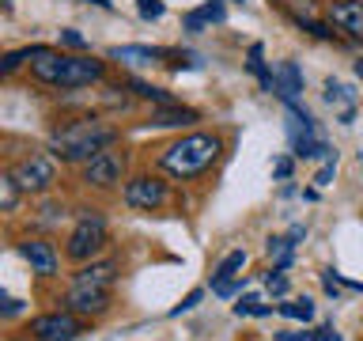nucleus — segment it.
<instances>
[{
  "label": "nucleus",
  "instance_id": "dca6fc26",
  "mask_svg": "<svg viewBox=\"0 0 363 341\" xmlns=\"http://www.w3.org/2000/svg\"><path fill=\"white\" fill-rule=\"evenodd\" d=\"M118 281V261H91L72 277V284H91V288H113Z\"/></svg>",
  "mask_w": 363,
  "mask_h": 341
},
{
  "label": "nucleus",
  "instance_id": "ea45409f",
  "mask_svg": "<svg viewBox=\"0 0 363 341\" xmlns=\"http://www.w3.org/2000/svg\"><path fill=\"white\" fill-rule=\"evenodd\" d=\"M238 4H242V0H238Z\"/></svg>",
  "mask_w": 363,
  "mask_h": 341
},
{
  "label": "nucleus",
  "instance_id": "6e6552de",
  "mask_svg": "<svg viewBox=\"0 0 363 341\" xmlns=\"http://www.w3.org/2000/svg\"><path fill=\"white\" fill-rule=\"evenodd\" d=\"M113 292L110 288H91V284H68L65 292V311H72L79 318H99L110 311Z\"/></svg>",
  "mask_w": 363,
  "mask_h": 341
},
{
  "label": "nucleus",
  "instance_id": "e433bc0d",
  "mask_svg": "<svg viewBox=\"0 0 363 341\" xmlns=\"http://www.w3.org/2000/svg\"><path fill=\"white\" fill-rule=\"evenodd\" d=\"M84 4H95V8H102V11H113L110 0H84Z\"/></svg>",
  "mask_w": 363,
  "mask_h": 341
},
{
  "label": "nucleus",
  "instance_id": "a211bd4d",
  "mask_svg": "<svg viewBox=\"0 0 363 341\" xmlns=\"http://www.w3.org/2000/svg\"><path fill=\"white\" fill-rule=\"evenodd\" d=\"M246 68L257 76V84H261V87L272 91V68L265 65V45H261V42L250 45V53H246Z\"/></svg>",
  "mask_w": 363,
  "mask_h": 341
},
{
  "label": "nucleus",
  "instance_id": "39448f33",
  "mask_svg": "<svg viewBox=\"0 0 363 341\" xmlns=\"http://www.w3.org/2000/svg\"><path fill=\"white\" fill-rule=\"evenodd\" d=\"M121 201L129 205V209H136V212H155V209H163V205L170 201V186L163 178H155V175H133L129 182H125V190H121Z\"/></svg>",
  "mask_w": 363,
  "mask_h": 341
},
{
  "label": "nucleus",
  "instance_id": "2eb2a0df",
  "mask_svg": "<svg viewBox=\"0 0 363 341\" xmlns=\"http://www.w3.org/2000/svg\"><path fill=\"white\" fill-rule=\"evenodd\" d=\"M223 19H227L223 4H220V0H208V4L186 11V16H182V27H186L189 34H204V31L212 27V23H223Z\"/></svg>",
  "mask_w": 363,
  "mask_h": 341
},
{
  "label": "nucleus",
  "instance_id": "bb28decb",
  "mask_svg": "<svg viewBox=\"0 0 363 341\" xmlns=\"http://www.w3.org/2000/svg\"><path fill=\"white\" fill-rule=\"evenodd\" d=\"M23 311H27V303L0 288V318H16V315H23Z\"/></svg>",
  "mask_w": 363,
  "mask_h": 341
},
{
  "label": "nucleus",
  "instance_id": "4468645a",
  "mask_svg": "<svg viewBox=\"0 0 363 341\" xmlns=\"http://www.w3.org/2000/svg\"><path fill=\"white\" fill-rule=\"evenodd\" d=\"M325 102L337 110V118L345 121V125H352V118H356V102H359V95L352 91L348 84H340V80H325Z\"/></svg>",
  "mask_w": 363,
  "mask_h": 341
},
{
  "label": "nucleus",
  "instance_id": "2f4dec72",
  "mask_svg": "<svg viewBox=\"0 0 363 341\" xmlns=\"http://www.w3.org/2000/svg\"><path fill=\"white\" fill-rule=\"evenodd\" d=\"M277 341H322L318 330H280Z\"/></svg>",
  "mask_w": 363,
  "mask_h": 341
},
{
  "label": "nucleus",
  "instance_id": "ddd939ff",
  "mask_svg": "<svg viewBox=\"0 0 363 341\" xmlns=\"http://www.w3.org/2000/svg\"><path fill=\"white\" fill-rule=\"evenodd\" d=\"M272 95H280L284 102L303 95V72H299L295 61H280L277 68H272Z\"/></svg>",
  "mask_w": 363,
  "mask_h": 341
},
{
  "label": "nucleus",
  "instance_id": "cd10ccee",
  "mask_svg": "<svg viewBox=\"0 0 363 341\" xmlns=\"http://www.w3.org/2000/svg\"><path fill=\"white\" fill-rule=\"evenodd\" d=\"M167 57H170V68H174V72H178V68H201V57L197 53H182V50H167Z\"/></svg>",
  "mask_w": 363,
  "mask_h": 341
},
{
  "label": "nucleus",
  "instance_id": "f03ea898",
  "mask_svg": "<svg viewBox=\"0 0 363 341\" xmlns=\"http://www.w3.org/2000/svg\"><path fill=\"white\" fill-rule=\"evenodd\" d=\"M118 136L121 133L102 118H79V121H68L65 129H57L50 136V156L61 159V163H87L91 156H99V152L118 144Z\"/></svg>",
  "mask_w": 363,
  "mask_h": 341
},
{
  "label": "nucleus",
  "instance_id": "4be33fe9",
  "mask_svg": "<svg viewBox=\"0 0 363 341\" xmlns=\"http://www.w3.org/2000/svg\"><path fill=\"white\" fill-rule=\"evenodd\" d=\"M277 311L284 318H295V323H311V318H314V300H306V296H303V300H284Z\"/></svg>",
  "mask_w": 363,
  "mask_h": 341
},
{
  "label": "nucleus",
  "instance_id": "aec40b11",
  "mask_svg": "<svg viewBox=\"0 0 363 341\" xmlns=\"http://www.w3.org/2000/svg\"><path fill=\"white\" fill-rule=\"evenodd\" d=\"M42 50H45V45H23V50H11V53H4V57H0V76H11L19 65L34 61V57H38Z\"/></svg>",
  "mask_w": 363,
  "mask_h": 341
},
{
  "label": "nucleus",
  "instance_id": "58836bf2",
  "mask_svg": "<svg viewBox=\"0 0 363 341\" xmlns=\"http://www.w3.org/2000/svg\"><path fill=\"white\" fill-rule=\"evenodd\" d=\"M4 4H8V0H0V8H4Z\"/></svg>",
  "mask_w": 363,
  "mask_h": 341
},
{
  "label": "nucleus",
  "instance_id": "a878e982",
  "mask_svg": "<svg viewBox=\"0 0 363 341\" xmlns=\"http://www.w3.org/2000/svg\"><path fill=\"white\" fill-rule=\"evenodd\" d=\"M246 284H250V281L242 277V273H238V277H231V281H216V284H212V292H216V296H223V300H231L235 292H242V288H246Z\"/></svg>",
  "mask_w": 363,
  "mask_h": 341
},
{
  "label": "nucleus",
  "instance_id": "b1692460",
  "mask_svg": "<svg viewBox=\"0 0 363 341\" xmlns=\"http://www.w3.org/2000/svg\"><path fill=\"white\" fill-rule=\"evenodd\" d=\"M19 186H16V178L11 175H0V212H11L19 205Z\"/></svg>",
  "mask_w": 363,
  "mask_h": 341
},
{
  "label": "nucleus",
  "instance_id": "f257e3e1",
  "mask_svg": "<svg viewBox=\"0 0 363 341\" xmlns=\"http://www.w3.org/2000/svg\"><path fill=\"white\" fill-rule=\"evenodd\" d=\"M220 156H223V136L186 133V136H178V141H170L163 152L155 156V163H159V170H167L170 178L189 182V178H201L204 170H212Z\"/></svg>",
  "mask_w": 363,
  "mask_h": 341
},
{
  "label": "nucleus",
  "instance_id": "9b49d317",
  "mask_svg": "<svg viewBox=\"0 0 363 341\" xmlns=\"http://www.w3.org/2000/svg\"><path fill=\"white\" fill-rule=\"evenodd\" d=\"M167 57V50L159 45H113L110 50V61H118L125 68H152Z\"/></svg>",
  "mask_w": 363,
  "mask_h": 341
},
{
  "label": "nucleus",
  "instance_id": "0eeeda50",
  "mask_svg": "<svg viewBox=\"0 0 363 341\" xmlns=\"http://www.w3.org/2000/svg\"><path fill=\"white\" fill-rule=\"evenodd\" d=\"M11 178H16V186L23 193H45L57 182V167H53V156H30L16 163L11 170Z\"/></svg>",
  "mask_w": 363,
  "mask_h": 341
},
{
  "label": "nucleus",
  "instance_id": "20e7f679",
  "mask_svg": "<svg viewBox=\"0 0 363 341\" xmlns=\"http://www.w3.org/2000/svg\"><path fill=\"white\" fill-rule=\"evenodd\" d=\"M110 243V227H106V216L95 212V209H87L84 216L76 220L72 227V235H68V247H65V254L72 258V261H95L102 250H106Z\"/></svg>",
  "mask_w": 363,
  "mask_h": 341
},
{
  "label": "nucleus",
  "instance_id": "7c9ffc66",
  "mask_svg": "<svg viewBox=\"0 0 363 341\" xmlns=\"http://www.w3.org/2000/svg\"><path fill=\"white\" fill-rule=\"evenodd\" d=\"M265 284H269L272 296H284V292H288V277H284V269H269V273H265Z\"/></svg>",
  "mask_w": 363,
  "mask_h": 341
},
{
  "label": "nucleus",
  "instance_id": "1a4fd4ad",
  "mask_svg": "<svg viewBox=\"0 0 363 341\" xmlns=\"http://www.w3.org/2000/svg\"><path fill=\"white\" fill-rule=\"evenodd\" d=\"M125 175V156L121 152H99V156H91L84 170H79V178L87 182V186H95V190H110V186H118Z\"/></svg>",
  "mask_w": 363,
  "mask_h": 341
},
{
  "label": "nucleus",
  "instance_id": "4c0bfd02",
  "mask_svg": "<svg viewBox=\"0 0 363 341\" xmlns=\"http://www.w3.org/2000/svg\"><path fill=\"white\" fill-rule=\"evenodd\" d=\"M356 76L363 80V57H359V61H356Z\"/></svg>",
  "mask_w": 363,
  "mask_h": 341
},
{
  "label": "nucleus",
  "instance_id": "423d86ee",
  "mask_svg": "<svg viewBox=\"0 0 363 341\" xmlns=\"http://www.w3.org/2000/svg\"><path fill=\"white\" fill-rule=\"evenodd\" d=\"M84 334V323L72 311H53V315H38L30 318V337L34 341H76Z\"/></svg>",
  "mask_w": 363,
  "mask_h": 341
},
{
  "label": "nucleus",
  "instance_id": "72a5a7b5",
  "mask_svg": "<svg viewBox=\"0 0 363 341\" xmlns=\"http://www.w3.org/2000/svg\"><path fill=\"white\" fill-rule=\"evenodd\" d=\"M291 170H295V163H291V159H288V156H280V159H277V163H272V178H280V182H288V178H291Z\"/></svg>",
  "mask_w": 363,
  "mask_h": 341
},
{
  "label": "nucleus",
  "instance_id": "393cba45",
  "mask_svg": "<svg viewBox=\"0 0 363 341\" xmlns=\"http://www.w3.org/2000/svg\"><path fill=\"white\" fill-rule=\"evenodd\" d=\"M235 315H238V318H242V315L265 318V315H272V307H269V303H261L257 296H246V300H238V303H235Z\"/></svg>",
  "mask_w": 363,
  "mask_h": 341
},
{
  "label": "nucleus",
  "instance_id": "c85d7f7f",
  "mask_svg": "<svg viewBox=\"0 0 363 341\" xmlns=\"http://www.w3.org/2000/svg\"><path fill=\"white\" fill-rule=\"evenodd\" d=\"M136 11H140V19H163V0H136Z\"/></svg>",
  "mask_w": 363,
  "mask_h": 341
},
{
  "label": "nucleus",
  "instance_id": "7ed1b4c3",
  "mask_svg": "<svg viewBox=\"0 0 363 341\" xmlns=\"http://www.w3.org/2000/svg\"><path fill=\"white\" fill-rule=\"evenodd\" d=\"M30 72L38 84L45 87H61V91H72V87H91V84H102L106 76V65L95 61V57H79V53H57V50H45L30 61Z\"/></svg>",
  "mask_w": 363,
  "mask_h": 341
},
{
  "label": "nucleus",
  "instance_id": "c756f323",
  "mask_svg": "<svg viewBox=\"0 0 363 341\" xmlns=\"http://www.w3.org/2000/svg\"><path fill=\"white\" fill-rule=\"evenodd\" d=\"M201 300H204V292H201V288H193V292H189V296H186V300H182L178 307H170V318H178V315H189V311H193V307H197Z\"/></svg>",
  "mask_w": 363,
  "mask_h": 341
},
{
  "label": "nucleus",
  "instance_id": "f704fd0d",
  "mask_svg": "<svg viewBox=\"0 0 363 341\" xmlns=\"http://www.w3.org/2000/svg\"><path fill=\"white\" fill-rule=\"evenodd\" d=\"M333 170H337V159H329V163L318 170V178H314V182H318V186H329V182H333Z\"/></svg>",
  "mask_w": 363,
  "mask_h": 341
},
{
  "label": "nucleus",
  "instance_id": "f3484780",
  "mask_svg": "<svg viewBox=\"0 0 363 341\" xmlns=\"http://www.w3.org/2000/svg\"><path fill=\"white\" fill-rule=\"evenodd\" d=\"M201 121V110H189V107H155L152 110V125H159V129H182V125H193Z\"/></svg>",
  "mask_w": 363,
  "mask_h": 341
},
{
  "label": "nucleus",
  "instance_id": "5701e85b",
  "mask_svg": "<svg viewBox=\"0 0 363 341\" xmlns=\"http://www.w3.org/2000/svg\"><path fill=\"white\" fill-rule=\"evenodd\" d=\"M246 266V250H231L220 266H216V273H212V284L216 281H231V277H238V269Z\"/></svg>",
  "mask_w": 363,
  "mask_h": 341
},
{
  "label": "nucleus",
  "instance_id": "412c9836",
  "mask_svg": "<svg viewBox=\"0 0 363 341\" xmlns=\"http://www.w3.org/2000/svg\"><path fill=\"white\" fill-rule=\"evenodd\" d=\"M125 87L133 91L136 99H147V102H159V107H170V91H163V87H152V84H144V80H125Z\"/></svg>",
  "mask_w": 363,
  "mask_h": 341
},
{
  "label": "nucleus",
  "instance_id": "6ab92c4d",
  "mask_svg": "<svg viewBox=\"0 0 363 341\" xmlns=\"http://www.w3.org/2000/svg\"><path fill=\"white\" fill-rule=\"evenodd\" d=\"M265 254L272 258V269H288L291 258H295V243H291L288 235H272L269 243H265Z\"/></svg>",
  "mask_w": 363,
  "mask_h": 341
},
{
  "label": "nucleus",
  "instance_id": "f8f14e48",
  "mask_svg": "<svg viewBox=\"0 0 363 341\" xmlns=\"http://www.w3.org/2000/svg\"><path fill=\"white\" fill-rule=\"evenodd\" d=\"M19 254L30 261L34 273H42V277H53L57 273V250L53 243H45V239H27V243H19Z\"/></svg>",
  "mask_w": 363,
  "mask_h": 341
},
{
  "label": "nucleus",
  "instance_id": "c9c22d12",
  "mask_svg": "<svg viewBox=\"0 0 363 341\" xmlns=\"http://www.w3.org/2000/svg\"><path fill=\"white\" fill-rule=\"evenodd\" d=\"M288 239H291V243H295V247H299V243H303V239H306V227H303V224H295V227H291V232H288Z\"/></svg>",
  "mask_w": 363,
  "mask_h": 341
},
{
  "label": "nucleus",
  "instance_id": "9d476101",
  "mask_svg": "<svg viewBox=\"0 0 363 341\" xmlns=\"http://www.w3.org/2000/svg\"><path fill=\"white\" fill-rule=\"evenodd\" d=\"M325 19L340 31V38L363 42V0H329Z\"/></svg>",
  "mask_w": 363,
  "mask_h": 341
},
{
  "label": "nucleus",
  "instance_id": "473e14b6",
  "mask_svg": "<svg viewBox=\"0 0 363 341\" xmlns=\"http://www.w3.org/2000/svg\"><path fill=\"white\" fill-rule=\"evenodd\" d=\"M61 45H68V50H87V38L68 27V31H61Z\"/></svg>",
  "mask_w": 363,
  "mask_h": 341
}]
</instances>
